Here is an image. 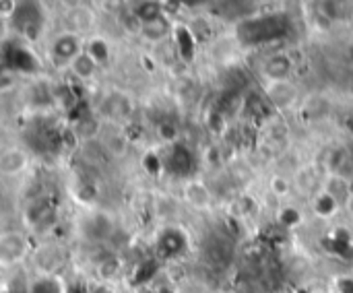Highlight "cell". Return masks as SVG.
I'll return each instance as SVG.
<instances>
[{
	"mask_svg": "<svg viewBox=\"0 0 353 293\" xmlns=\"http://www.w3.org/2000/svg\"><path fill=\"white\" fill-rule=\"evenodd\" d=\"M85 40L83 36L75 31H62L58 34L50 46H48V58L56 68H69L71 62L85 50Z\"/></svg>",
	"mask_w": 353,
	"mask_h": 293,
	"instance_id": "cell-1",
	"label": "cell"
},
{
	"mask_svg": "<svg viewBox=\"0 0 353 293\" xmlns=\"http://www.w3.org/2000/svg\"><path fill=\"white\" fill-rule=\"evenodd\" d=\"M265 97L267 101L277 110V112H287L291 110L293 105H297V99H300V93H297V87L285 79V81H265Z\"/></svg>",
	"mask_w": 353,
	"mask_h": 293,
	"instance_id": "cell-2",
	"label": "cell"
},
{
	"mask_svg": "<svg viewBox=\"0 0 353 293\" xmlns=\"http://www.w3.org/2000/svg\"><path fill=\"white\" fill-rule=\"evenodd\" d=\"M29 252V242L21 231H5L0 238V258L5 264L21 262Z\"/></svg>",
	"mask_w": 353,
	"mask_h": 293,
	"instance_id": "cell-3",
	"label": "cell"
},
{
	"mask_svg": "<svg viewBox=\"0 0 353 293\" xmlns=\"http://www.w3.org/2000/svg\"><path fill=\"white\" fill-rule=\"evenodd\" d=\"M182 199H184V203L191 205L193 209L205 211V209H209L211 203H213V192H211V188H209L203 180L193 178V180H186V182H184V186H182Z\"/></svg>",
	"mask_w": 353,
	"mask_h": 293,
	"instance_id": "cell-4",
	"label": "cell"
},
{
	"mask_svg": "<svg viewBox=\"0 0 353 293\" xmlns=\"http://www.w3.org/2000/svg\"><path fill=\"white\" fill-rule=\"evenodd\" d=\"M29 166V155L21 146H9L0 153V174L7 178L21 176Z\"/></svg>",
	"mask_w": 353,
	"mask_h": 293,
	"instance_id": "cell-5",
	"label": "cell"
},
{
	"mask_svg": "<svg viewBox=\"0 0 353 293\" xmlns=\"http://www.w3.org/2000/svg\"><path fill=\"white\" fill-rule=\"evenodd\" d=\"M291 71H293L291 56L285 54V52H277V54H271L263 62L260 75H263L265 81H285V79L291 77Z\"/></svg>",
	"mask_w": 353,
	"mask_h": 293,
	"instance_id": "cell-6",
	"label": "cell"
},
{
	"mask_svg": "<svg viewBox=\"0 0 353 293\" xmlns=\"http://www.w3.org/2000/svg\"><path fill=\"white\" fill-rule=\"evenodd\" d=\"M99 62L87 52V50H83L73 62H71V66H69V73L75 77V79H79V81H83V83H87V81H91V79H95V75L99 73Z\"/></svg>",
	"mask_w": 353,
	"mask_h": 293,
	"instance_id": "cell-7",
	"label": "cell"
},
{
	"mask_svg": "<svg viewBox=\"0 0 353 293\" xmlns=\"http://www.w3.org/2000/svg\"><path fill=\"white\" fill-rule=\"evenodd\" d=\"M171 34V25L165 17L153 19V21H143L138 38L147 44H163Z\"/></svg>",
	"mask_w": 353,
	"mask_h": 293,
	"instance_id": "cell-8",
	"label": "cell"
},
{
	"mask_svg": "<svg viewBox=\"0 0 353 293\" xmlns=\"http://www.w3.org/2000/svg\"><path fill=\"white\" fill-rule=\"evenodd\" d=\"M343 205L334 199V196H330L326 190H318L314 196H312V211H314V215L318 217V219H332V217H337V213H339V209H341Z\"/></svg>",
	"mask_w": 353,
	"mask_h": 293,
	"instance_id": "cell-9",
	"label": "cell"
},
{
	"mask_svg": "<svg viewBox=\"0 0 353 293\" xmlns=\"http://www.w3.org/2000/svg\"><path fill=\"white\" fill-rule=\"evenodd\" d=\"M69 21H71V29L69 31H75L79 36H83V34H87V31H91L95 27V15H93V11L87 9V7H83V5L71 9Z\"/></svg>",
	"mask_w": 353,
	"mask_h": 293,
	"instance_id": "cell-10",
	"label": "cell"
},
{
	"mask_svg": "<svg viewBox=\"0 0 353 293\" xmlns=\"http://www.w3.org/2000/svg\"><path fill=\"white\" fill-rule=\"evenodd\" d=\"M322 190H326L330 196H334L341 205H345V201L349 199L353 188H351L347 176H343V174H328L326 180L322 182Z\"/></svg>",
	"mask_w": 353,
	"mask_h": 293,
	"instance_id": "cell-11",
	"label": "cell"
},
{
	"mask_svg": "<svg viewBox=\"0 0 353 293\" xmlns=\"http://www.w3.org/2000/svg\"><path fill=\"white\" fill-rule=\"evenodd\" d=\"M295 188L304 194H316L318 190H322V184H320V176L316 172V168L312 166H306V168H300L297 174H295Z\"/></svg>",
	"mask_w": 353,
	"mask_h": 293,
	"instance_id": "cell-12",
	"label": "cell"
},
{
	"mask_svg": "<svg viewBox=\"0 0 353 293\" xmlns=\"http://www.w3.org/2000/svg\"><path fill=\"white\" fill-rule=\"evenodd\" d=\"M122 275V260L118 256H106L95 264V277L99 283H112Z\"/></svg>",
	"mask_w": 353,
	"mask_h": 293,
	"instance_id": "cell-13",
	"label": "cell"
},
{
	"mask_svg": "<svg viewBox=\"0 0 353 293\" xmlns=\"http://www.w3.org/2000/svg\"><path fill=\"white\" fill-rule=\"evenodd\" d=\"M328 112H330V101L322 95H310L302 103V114L308 120H322L324 116H328Z\"/></svg>",
	"mask_w": 353,
	"mask_h": 293,
	"instance_id": "cell-14",
	"label": "cell"
},
{
	"mask_svg": "<svg viewBox=\"0 0 353 293\" xmlns=\"http://www.w3.org/2000/svg\"><path fill=\"white\" fill-rule=\"evenodd\" d=\"M104 114L110 118V120H122L130 114V101L126 95H120V93H114L106 99L104 103Z\"/></svg>",
	"mask_w": 353,
	"mask_h": 293,
	"instance_id": "cell-15",
	"label": "cell"
},
{
	"mask_svg": "<svg viewBox=\"0 0 353 293\" xmlns=\"http://www.w3.org/2000/svg\"><path fill=\"white\" fill-rule=\"evenodd\" d=\"M128 138L124 132H112L106 140H104V149L106 153H110L112 157H124L128 153Z\"/></svg>",
	"mask_w": 353,
	"mask_h": 293,
	"instance_id": "cell-16",
	"label": "cell"
},
{
	"mask_svg": "<svg viewBox=\"0 0 353 293\" xmlns=\"http://www.w3.org/2000/svg\"><path fill=\"white\" fill-rule=\"evenodd\" d=\"M302 211L297 209V207H291V205H285V207H281L279 209V213H277V223L283 227V229H287V231H291V229H295L300 223H302Z\"/></svg>",
	"mask_w": 353,
	"mask_h": 293,
	"instance_id": "cell-17",
	"label": "cell"
},
{
	"mask_svg": "<svg viewBox=\"0 0 353 293\" xmlns=\"http://www.w3.org/2000/svg\"><path fill=\"white\" fill-rule=\"evenodd\" d=\"M99 128H101V124H99L97 118H85V120H81L75 126V134H77V138H81V140L87 142V140H95L97 138Z\"/></svg>",
	"mask_w": 353,
	"mask_h": 293,
	"instance_id": "cell-18",
	"label": "cell"
},
{
	"mask_svg": "<svg viewBox=\"0 0 353 293\" xmlns=\"http://www.w3.org/2000/svg\"><path fill=\"white\" fill-rule=\"evenodd\" d=\"M85 50L99 62V66H104L110 60V54H112L110 52V46H108V42L104 38H93L91 42H87Z\"/></svg>",
	"mask_w": 353,
	"mask_h": 293,
	"instance_id": "cell-19",
	"label": "cell"
},
{
	"mask_svg": "<svg viewBox=\"0 0 353 293\" xmlns=\"http://www.w3.org/2000/svg\"><path fill=\"white\" fill-rule=\"evenodd\" d=\"M159 246H163V248H165V254H167V256H178L182 250H180V248H175V246H184V240H182V235H180V233L165 231V233H163V238H161V242H159Z\"/></svg>",
	"mask_w": 353,
	"mask_h": 293,
	"instance_id": "cell-20",
	"label": "cell"
},
{
	"mask_svg": "<svg viewBox=\"0 0 353 293\" xmlns=\"http://www.w3.org/2000/svg\"><path fill=\"white\" fill-rule=\"evenodd\" d=\"M157 136L161 138V142H165V144H173L175 140L180 138V128L175 126L173 122H159L157 124Z\"/></svg>",
	"mask_w": 353,
	"mask_h": 293,
	"instance_id": "cell-21",
	"label": "cell"
},
{
	"mask_svg": "<svg viewBox=\"0 0 353 293\" xmlns=\"http://www.w3.org/2000/svg\"><path fill=\"white\" fill-rule=\"evenodd\" d=\"M269 188H271V192H273L275 196L283 199V196H287V194L291 192V182H289L285 176H279V174H277V176L271 178Z\"/></svg>",
	"mask_w": 353,
	"mask_h": 293,
	"instance_id": "cell-22",
	"label": "cell"
},
{
	"mask_svg": "<svg viewBox=\"0 0 353 293\" xmlns=\"http://www.w3.org/2000/svg\"><path fill=\"white\" fill-rule=\"evenodd\" d=\"M345 7H347V0H324L322 11L326 13L328 19H341L345 17Z\"/></svg>",
	"mask_w": 353,
	"mask_h": 293,
	"instance_id": "cell-23",
	"label": "cell"
},
{
	"mask_svg": "<svg viewBox=\"0 0 353 293\" xmlns=\"http://www.w3.org/2000/svg\"><path fill=\"white\" fill-rule=\"evenodd\" d=\"M122 27L128 31V34H134V36H138L141 34V27H143V19L136 15V11H126L124 15H122Z\"/></svg>",
	"mask_w": 353,
	"mask_h": 293,
	"instance_id": "cell-24",
	"label": "cell"
},
{
	"mask_svg": "<svg viewBox=\"0 0 353 293\" xmlns=\"http://www.w3.org/2000/svg\"><path fill=\"white\" fill-rule=\"evenodd\" d=\"M17 7H19V0H0V19L9 23L15 17Z\"/></svg>",
	"mask_w": 353,
	"mask_h": 293,
	"instance_id": "cell-25",
	"label": "cell"
},
{
	"mask_svg": "<svg viewBox=\"0 0 353 293\" xmlns=\"http://www.w3.org/2000/svg\"><path fill=\"white\" fill-rule=\"evenodd\" d=\"M143 168H145L149 174L157 176V174L163 170V164H161V160H159L155 153H147V155H145V160H143Z\"/></svg>",
	"mask_w": 353,
	"mask_h": 293,
	"instance_id": "cell-26",
	"label": "cell"
},
{
	"mask_svg": "<svg viewBox=\"0 0 353 293\" xmlns=\"http://www.w3.org/2000/svg\"><path fill=\"white\" fill-rule=\"evenodd\" d=\"M343 207H345V211L353 217V190H351V194H349V199L345 201V205H343Z\"/></svg>",
	"mask_w": 353,
	"mask_h": 293,
	"instance_id": "cell-27",
	"label": "cell"
},
{
	"mask_svg": "<svg viewBox=\"0 0 353 293\" xmlns=\"http://www.w3.org/2000/svg\"><path fill=\"white\" fill-rule=\"evenodd\" d=\"M89 293H110V289H108V285H106V283H99V287L89 289Z\"/></svg>",
	"mask_w": 353,
	"mask_h": 293,
	"instance_id": "cell-28",
	"label": "cell"
},
{
	"mask_svg": "<svg viewBox=\"0 0 353 293\" xmlns=\"http://www.w3.org/2000/svg\"><path fill=\"white\" fill-rule=\"evenodd\" d=\"M347 93H349V97L353 99V77L349 79V85H347Z\"/></svg>",
	"mask_w": 353,
	"mask_h": 293,
	"instance_id": "cell-29",
	"label": "cell"
},
{
	"mask_svg": "<svg viewBox=\"0 0 353 293\" xmlns=\"http://www.w3.org/2000/svg\"><path fill=\"white\" fill-rule=\"evenodd\" d=\"M351 23H353V11H351Z\"/></svg>",
	"mask_w": 353,
	"mask_h": 293,
	"instance_id": "cell-30",
	"label": "cell"
}]
</instances>
